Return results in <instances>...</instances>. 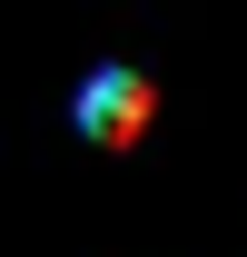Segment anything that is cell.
I'll return each mask as SVG.
<instances>
[{"label": "cell", "mask_w": 247, "mask_h": 257, "mask_svg": "<svg viewBox=\"0 0 247 257\" xmlns=\"http://www.w3.org/2000/svg\"><path fill=\"white\" fill-rule=\"evenodd\" d=\"M149 79H139V69H99L89 89H79V128H89L99 149H129V139H139V128H149Z\"/></svg>", "instance_id": "1"}]
</instances>
